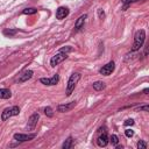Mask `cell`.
Segmentation results:
<instances>
[{"mask_svg":"<svg viewBox=\"0 0 149 149\" xmlns=\"http://www.w3.org/2000/svg\"><path fill=\"white\" fill-rule=\"evenodd\" d=\"M144 40H146V31L143 29L137 30L136 34H135V36H134V43H133V47H132V51L140 50L141 47L144 43Z\"/></svg>","mask_w":149,"mask_h":149,"instance_id":"obj_1","label":"cell"},{"mask_svg":"<svg viewBox=\"0 0 149 149\" xmlns=\"http://www.w3.org/2000/svg\"><path fill=\"white\" fill-rule=\"evenodd\" d=\"M79 79H80V73L74 72V73H72V74L70 76V78H69V80H68V84H66V91H65V93H66L68 97L71 95V93L73 92V90H74L77 83L79 81Z\"/></svg>","mask_w":149,"mask_h":149,"instance_id":"obj_2","label":"cell"},{"mask_svg":"<svg viewBox=\"0 0 149 149\" xmlns=\"http://www.w3.org/2000/svg\"><path fill=\"white\" fill-rule=\"evenodd\" d=\"M20 113V108L17 106H12V107H8V108H5L1 113V120L2 121H6L7 119L12 118V116H15V115H19Z\"/></svg>","mask_w":149,"mask_h":149,"instance_id":"obj_3","label":"cell"},{"mask_svg":"<svg viewBox=\"0 0 149 149\" xmlns=\"http://www.w3.org/2000/svg\"><path fill=\"white\" fill-rule=\"evenodd\" d=\"M68 58V52H64V51H58L55 56H52L51 57V59H50V65L54 68V66H56V65H58L59 63H62L64 59H66Z\"/></svg>","mask_w":149,"mask_h":149,"instance_id":"obj_4","label":"cell"},{"mask_svg":"<svg viewBox=\"0 0 149 149\" xmlns=\"http://www.w3.org/2000/svg\"><path fill=\"white\" fill-rule=\"evenodd\" d=\"M35 136H36V134H21V133H16V134H14V140L15 141H17L19 143H21V142H27V141H31L33 139H35Z\"/></svg>","mask_w":149,"mask_h":149,"instance_id":"obj_5","label":"cell"},{"mask_svg":"<svg viewBox=\"0 0 149 149\" xmlns=\"http://www.w3.org/2000/svg\"><path fill=\"white\" fill-rule=\"evenodd\" d=\"M114 68H115L114 62H108L107 64H105V65L99 70V72H100L101 74H104V76H109V74L114 71Z\"/></svg>","mask_w":149,"mask_h":149,"instance_id":"obj_6","label":"cell"},{"mask_svg":"<svg viewBox=\"0 0 149 149\" xmlns=\"http://www.w3.org/2000/svg\"><path fill=\"white\" fill-rule=\"evenodd\" d=\"M38 119H40L38 113H34V114H31L30 118H29V120H28V123H27V130H33V129H35Z\"/></svg>","mask_w":149,"mask_h":149,"instance_id":"obj_7","label":"cell"},{"mask_svg":"<svg viewBox=\"0 0 149 149\" xmlns=\"http://www.w3.org/2000/svg\"><path fill=\"white\" fill-rule=\"evenodd\" d=\"M40 81L44 85H49V86H52V85H56L58 81H59V76L56 73L54 74L51 78H41Z\"/></svg>","mask_w":149,"mask_h":149,"instance_id":"obj_8","label":"cell"},{"mask_svg":"<svg viewBox=\"0 0 149 149\" xmlns=\"http://www.w3.org/2000/svg\"><path fill=\"white\" fill-rule=\"evenodd\" d=\"M74 106H76V101H71V102H69V104H62V105H58V106H57V112H59V113H65V112L71 111Z\"/></svg>","mask_w":149,"mask_h":149,"instance_id":"obj_9","label":"cell"},{"mask_svg":"<svg viewBox=\"0 0 149 149\" xmlns=\"http://www.w3.org/2000/svg\"><path fill=\"white\" fill-rule=\"evenodd\" d=\"M68 15H69V8L63 7V6H61V7L57 8V10H56V17H57L58 20H63V19H65Z\"/></svg>","mask_w":149,"mask_h":149,"instance_id":"obj_10","label":"cell"},{"mask_svg":"<svg viewBox=\"0 0 149 149\" xmlns=\"http://www.w3.org/2000/svg\"><path fill=\"white\" fill-rule=\"evenodd\" d=\"M33 71L31 70H26L24 72H22L21 74H20V77L17 78V83H24V81H27L28 79H30L31 77H33Z\"/></svg>","mask_w":149,"mask_h":149,"instance_id":"obj_11","label":"cell"},{"mask_svg":"<svg viewBox=\"0 0 149 149\" xmlns=\"http://www.w3.org/2000/svg\"><path fill=\"white\" fill-rule=\"evenodd\" d=\"M108 142H109V139H108V135L106 134V132H104L97 140V143L99 147H106L108 144Z\"/></svg>","mask_w":149,"mask_h":149,"instance_id":"obj_12","label":"cell"},{"mask_svg":"<svg viewBox=\"0 0 149 149\" xmlns=\"http://www.w3.org/2000/svg\"><path fill=\"white\" fill-rule=\"evenodd\" d=\"M86 16H87L86 14H83V15H80V16L77 19V21H76V23H74V29H76V30H80V29L84 27Z\"/></svg>","mask_w":149,"mask_h":149,"instance_id":"obj_13","label":"cell"},{"mask_svg":"<svg viewBox=\"0 0 149 149\" xmlns=\"http://www.w3.org/2000/svg\"><path fill=\"white\" fill-rule=\"evenodd\" d=\"M12 97V92L8 88H0V99H8Z\"/></svg>","mask_w":149,"mask_h":149,"instance_id":"obj_14","label":"cell"},{"mask_svg":"<svg viewBox=\"0 0 149 149\" xmlns=\"http://www.w3.org/2000/svg\"><path fill=\"white\" fill-rule=\"evenodd\" d=\"M105 87H106V84H105L104 81L98 80V81L93 83V88H94L95 91H101V90H104Z\"/></svg>","mask_w":149,"mask_h":149,"instance_id":"obj_15","label":"cell"},{"mask_svg":"<svg viewBox=\"0 0 149 149\" xmlns=\"http://www.w3.org/2000/svg\"><path fill=\"white\" fill-rule=\"evenodd\" d=\"M71 147H72V137L70 136V137H68V139L65 140V142L63 143L62 148H63V149H69V148H71Z\"/></svg>","mask_w":149,"mask_h":149,"instance_id":"obj_16","label":"cell"},{"mask_svg":"<svg viewBox=\"0 0 149 149\" xmlns=\"http://www.w3.org/2000/svg\"><path fill=\"white\" fill-rule=\"evenodd\" d=\"M36 12H37V9L31 7V8H24L22 13H23V14H26V15H31V14H35Z\"/></svg>","mask_w":149,"mask_h":149,"instance_id":"obj_17","label":"cell"},{"mask_svg":"<svg viewBox=\"0 0 149 149\" xmlns=\"http://www.w3.org/2000/svg\"><path fill=\"white\" fill-rule=\"evenodd\" d=\"M16 31L17 30H15V29H5L3 30V35L5 36H14L16 34Z\"/></svg>","mask_w":149,"mask_h":149,"instance_id":"obj_18","label":"cell"},{"mask_svg":"<svg viewBox=\"0 0 149 149\" xmlns=\"http://www.w3.org/2000/svg\"><path fill=\"white\" fill-rule=\"evenodd\" d=\"M109 139V142L113 144V146H118L119 144V137L116 136V135H112L111 137H108Z\"/></svg>","mask_w":149,"mask_h":149,"instance_id":"obj_19","label":"cell"},{"mask_svg":"<svg viewBox=\"0 0 149 149\" xmlns=\"http://www.w3.org/2000/svg\"><path fill=\"white\" fill-rule=\"evenodd\" d=\"M136 1H140V0H121V2L123 3V10H125L132 2H136Z\"/></svg>","mask_w":149,"mask_h":149,"instance_id":"obj_20","label":"cell"},{"mask_svg":"<svg viewBox=\"0 0 149 149\" xmlns=\"http://www.w3.org/2000/svg\"><path fill=\"white\" fill-rule=\"evenodd\" d=\"M44 113H45V115L49 116V118H51V116L54 115V112H52V108H51V107H45V108H44Z\"/></svg>","mask_w":149,"mask_h":149,"instance_id":"obj_21","label":"cell"},{"mask_svg":"<svg viewBox=\"0 0 149 149\" xmlns=\"http://www.w3.org/2000/svg\"><path fill=\"white\" fill-rule=\"evenodd\" d=\"M137 148H139V149H146V148H147V143H146L144 141L140 140V141L137 142Z\"/></svg>","mask_w":149,"mask_h":149,"instance_id":"obj_22","label":"cell"},{"mask_svg":"<svg viewBox=\"0 0 149 149\" xmlns=\"http://www.w3.org/2000/svg\"><path fill=\"white\" fill-rule=\"evenodd\" d=\"M125 135H126L127 137H133V136H134V130H132V129H126V130H125Z\"/></svg>","mask_w":149,"mask_h":149,"instance_id":"obj_23","label":"cell"},{"mask_svg":"<svg viewBox=\"0 0 149 149\" xmlns=\"http://www.w3.org/2000/svg\"><path fill=\"white\" fill-rule=\"evenodd\" d=\"M123 125H125V126H133V125H134V120H133V119H127Z\"/></svg>","mask_w":149,"mask_h":149,"instance_id":"obj_24","label":"cell"},{"mask_svg":"<svg viewBox=\"0 0 149 149\" xmlns=\"http://www.w3.org/2000/svg\"><path fill=\"white\" fill-rule=\"evenodd\" d=\"M98 14H99V17H100V19H102V17L105 16V13H104L101 9H99V10H98Z\"/></svg>","mask_w":149,"mask_h":149,"instance_id":"obj_25","label":"cell"},{"mask_svg":"<svg viewBox=\"0 0 149 149\" xmlns=\"http://www.w3.org/2000/svg\"><path fill=\"white\" fill-rule=\"evenodd\" d=\"M140 111H144V112H148V111H149V108H148V106L146 105V106H142V107H140Z\"/></svg>","mask_w":149,"mask_h":149,"instance_id":"obj_26","label":"cell"},{"mask_svg":"<svg viewBox=\"0 0 149 149\" xmlns=\"http://www.w3.org/2000/svg\"><path fill=\"white\" fill-rule=\"evenodd\" d=\"M148 92H149V88H148V87L143 90V93H144V94H148Z\"/></svg>","mask_w":149,"mask_h":149,"instance_id":"obj_27","label":"cell"}]
</instances>
